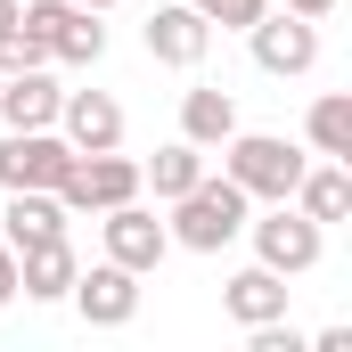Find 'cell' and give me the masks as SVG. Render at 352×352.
Instances as JSON below:
<instances>
[{
  "mask_svg": "<svg viewBox=\"0 0 352 352\" xmlns=\"http://www.w3.org/2000/svg\"><path fill=\"white\" fill-rule=\"evenodd\" d=\"M246 238H254V263L278 270V278H303V270H320V246H328V230L295 205V197H278L263 221L246 213Z\"/></svg>",
  "mask_w": 352,
  "mask_h": 352,
  "instance_id": "obj_3",
  "label": "cell"
},
{
  "mask_svg": "<svg viewBox=\"0 0 352 352\" xmlns=\"http://www.w3.org/2000/svg\"><path fill=\"white\" fill-rule=\"evenodd\" d=\"M230 131H238V98H230L221 82H197V90H180V140H197V148L213 156V148H221Z\"/></svg>",
  "mask_w": 352,
  "mask_h": 352,
  "instance_id": "obj_15",
  "label": "cell"
},
{
  "mask_svg": "<svg viewBox=\"0 0 352 352\" xmlns=\"http://www.w3.org/2000/svg\"><path fill=\"white\" fill-rule=\"evenodd\" d=\"M16 25L50 58H66V66H98L107 58V25H98V8H82V0H16Z\"/></svg>",
  "mask_w": 352,
  "mask_h": 352,
  "instance_id": "obj_4",
  "label": "cell"
},
{
  "mask_svg": "<svg viewBox=\"0 0 352 352\" xmlns=\"http://www.w3.org/2000/svg\"><path fill=\"white\" fill-rule=\"evenodd\" d=\"M82 8H115V0H82Z\"/></svg>",
  "mask_w": 352,
  "mask_h": 352,
  "instance_id": "obj_25",
  "label": "cell"
},
{
  "mask_svg": "<svg viewBox=\"0 0 352 352\" xmlns=\"http://www.w3.org/2000/svg\"><path fill=\"white\" fill-rule=\"evenodd\" d=\"M295 205L328 230V221H344L352 213V173L336 164V156H320V164H303V180H295Z\"/></svg>",
  "mask_w": 352,
  "mask_h": 352,
  "instance_id": "obj_17",
  "label": "cell"
},
{
  "mask_svg": "<svg viewBox=\"0 0 352 352\" xmlns=\"http://www.w3.org/2000/svg\"><path fill=\"white\" fill-rule=\"evenodd\" d=\"M131 197H140V164H131V156H115V148L82 156V164L66 173V188H58V205H66V213H107V205H131Z\"/></svg>",
  "mask_w": 352,
  "mask_h": 352,
  "instance_id": "obj_9",
  "label": "cell"
},
{
  "mask_svg": "<svg viewBox=\"0 0 352 352\" xmlns=\"http://www.w3.org/2000/svg\"><path fill=\"white\" fill-rule=\"evenodd\" d=\"M98 238H107V263L140 270V278L173 254V230H164V221H156L140 197H131V205H107V213H98Z\"/></svg>",
  "mask_w": 352,
  "mask_h": 352,
  "instance_id": "obj_7",
  "label": "cell"
},
{
  "mask_svg": "<svg viewBox=\"0 0 352 352\" xmlns=\"http://www.w3.org/2000/svg\"><path fill=\"white\" fill-rule=\"evenodd\" d=\"M66 303L82 311L90 328H131V320H140V270H123V263H90V270H74Z\"/></svg>",
  "mask_w": 352,
  "mask_h": 352,
  "instance_id": "obj_8",
  "label": "cell"
},
{
  "mask_svg": "<svg viewBox=\"0 0 352 352\" xmlns=\"http://www.w3.org/2000/svg\"><path fill=\"white\" fill-rule=\"evenodd\" d=\"M303 140H311V156H336V164H352V90H320V98H311Z\"/></svg>",
  "mask_w": 352,
  "mask_h": 352,
  "instance_id": "obj_18",
  "label": "cell"
},
{
  "mask_svg": "<svg viewBox=\"0 0 352 352\" xmlns=\"http://www.w3.org/2000/svg\"><path fill=\"white\" fill-rule=\"evenodd\" d=\"M246 213H254V197H246L238 180L205 173L197 188L173 197V221H164V230H173V246H188V254H221L230 238H246Z\"/></svg>",
  "mask_w": 352,
  "mask_h": 352,
  "instance_id": "obj_1",
  "label": "cell"
},
{
  "mask_svg": "<svg viewBox=\"0 0 352 352\" xmlns=\"http://www.w3.org/2000/svg\"><path fill=\"white\" fill-rule=\"evenodd\" d=\"M197 180H205V148L197 140H173V148H156V164H140V188H156L164 205L180 188H197Z\"/></svg>",
  "mask_w": 352,
  "mask_h": 352,
  "instance_id": "obj_19",
  "label": "cell"
},
{
  "mask_svg": "<svg viewBox=\"0 0 352 352\" xmlns=\"http://www.w3.org/2000/svg\"><path fill=\"white\" fill-rule=\"evenodd\" d=\"M66 205H58V188H8V213H0V238L25 254V246H50V238H66Z\"/></svg>",
  "mask_w": 352,
  "mask_h": 352,
  "instance_id": "obj_12",
  "label": "cell"
},
{
  "mask_svg": "<svg viewBox=\"0 0 352 352\" xmlns=\"http://www.w3.org/2000/svg\"><path fill=\"white\" fill-rule=\"evenodd\" d=\"M246 41H254V66L263 74H278V82H295V74H311L320 66V25L311 16H295V8H278V16H254L246 25Z\"/></svg>",
  "mask_w": 352,
  "mask_h": 352,
  "instance_id": "obj_6",
  "label": "cell"
},
{
  "mask_svg": "<svg viewBox=\"0 0 352 352\" xmlns=\"http://www.w3.org/2000/svg\"><path fill=\"white\" fill-rule=\"evenodd\" d=\"M221 311H230V320H238V328H263V320H287V278H278V270H238V278H230V287H221Z\"/></svg>",
  "mask_w": 352,
  "mask_h": 352,
  "instance_id": "obj_16",
  "label": "cell"
},
{
  "mask_svg": "<svg viewBox=\"0 0 352 352\" xmlns=\"http://www.w3.org/2000/svg\"><path fill=\"white\" fill-rule=\"evenodd\" d=\"M8 303H16V246L0 238V311H8Z\"/></svg>",
  "mask_w": 352,
  "mask_h": 352,
  "instance_id": "obj_22",
  "label": "cell"
},
{
  "mask_svg": "<svg viewBox=\"0 0 352 352\" xmlns=\"http://www.w3.org/2000/svg\"><path fill=\"white\" fill-rule=\"evenodd\" d=\"M74 246H66V238H50V246H25V254H16V295H25V303H66V287H74Z\"/></svg>",
  "mask_w": 352,
  "mask_h": 352,
  "instance_id": "obj_14",
  "label": "cell"
},
{
  "mask_svg": "<svg viewBox=\"0 0 352 352\" xmlns=\"http://www.w3.org/2000/svg\"><path fill=\"white\" fill-rule=\"evenodd\" d=\"M0 25H16V0H0Z\"/></svg>",
  "mask_w": 352,
  "mask_h": 352,
  "instance_id": "obj_24",
  "label": "cell"
},
{
  "mask_svg": "<svg viewBox=\"0 0 352 352\" xmlns=\"http://www.w3.org/2000/svg\"><path fill=\"white\" fill-rule=\"evenodd\" d=\"M303 164H311V156H303L295 140H278V131H230V140H221V173L238 180L246 197H263V205L295 197Z\"/></svg>",
  "mask_w": 352,
  "mask_h": 352,
  "instance_id": "obj_2",
  "label": "cell"
},
{
  "mask_svg": "<svg viewBox=\"0 0 352 352\" xmlns=\"http://www.w3.org/2000/svg\"><path fill=\"white\" fill-rule=\"evenodd\" d=\"M82 156H74V140L50 123V131H8L0 140V188H66Z\"/></svg>",
  "mask_w": 352,
  "mask_h": 352,
  "instance_id": "obj_5",
  "label": "cell"
},
{
  "mask_svg": "<svg viewBox=\"0 0 352 352\" xmlns=\"http://www.w3.org/2000/svg\"><path fill=\"white\" fill-rule=\"evenodd\" d=\"M140 41H148V58H156V66H180V74H197V66H205V50H213V25H205L188 0H164V8L140 25Z\"/></svg>",
  "mask_w": 352,
  "mask_h": 352,
  "instance_id": "obj_10",
  "label": "cell"
},
{
  "mask_svg": "<svg viewBox=\"0 0 352 352\" xmlns=\"http://www.w3.org/2000/svg\"><path fill=\"white\" fill-rule=\"evenodd\" d=\"M58 131L74 140V156L123 148V107H115L107 90H66V98H58Z\"/></svg>",
  "mask_w": 352,
  "mask_h": 352,
  "instance_id": "obj_11",
  "label": "cell"
},
{
  "mask_svg": "<svg viewBox=\"0 0 352 352\" xmlns=\"http://www.w3.org/2000/svg\"><path fill=\"white\" fill-rule=\"evenodd\" d=\"M188 8H197V16H205V25H221V33H246V25H254V16H263L270 0H188Z\"/></svg>",
  "mask_w": 352,
  "mask_h": 352,
  "instance_id": "obj_21",
  "label": "cell"
},
{
  "mask_svg": "<svg viewBox=\"0 0 352 352\" xmlns=\"http://www.w3.org/2000/svg\"><path fill=\"white\" fill-rule=\"evenodd\" d=\"M25 66H50V50L25 25H0V74H25Z\"/></svg>",
  "mask_w": 352,
  "mask_h": 352,
  "instance_id": "obj_20",
  "label": "cell"
},
{
  "mask_svg": "<svg viewBox=\"0 0 352 352\" xmlns=\"http://www.w3.org/2000/svg\"><path fill=\"white\" fill-rule=\"evenodd\" d=\"M287 8H295V16H311V25H320V16H328V8H336V0H287Z\"/></svg>",
  "mask_w": 352,
  "mask_h": 352,
  "instance_id": "obj_23",
  "label": "cell"
},
{
  "mask_svg": "<svg viewBox=\"0 0 352 352\" xmlns=\"http://www.w3.org/2000/svg\"><path fill=\"white\" fill-rule=\"evenodd\" d=\"M58 98H66V90L50 82V66L0 74V123H8V131H50V123H58Z\"/></svg>",
  "mask_w": 352,
  "mask_h": 352,
  "instance_id": "obj_13",
  "label": "cell"
}]
</instances>
